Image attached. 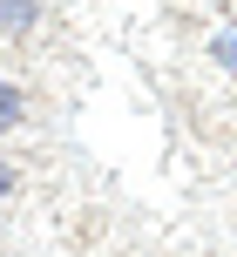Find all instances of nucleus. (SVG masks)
Returning <instances> with one entry per match:
<instances>
[{"instance_id": "f257e3e1", "label": "nucleus", "mask_w": 237, "mask_h": 257, "mask_svg": "<svg viewBox=\"0 0 237 257\" xmlns=\"http://www.w3.org/2000/svg\"><path fill=\"white\" fill-rule=\"evenodd\" d=\"M34 21H41V0H0V41H27Z\"/></svg>"}, {"instance_id": "f03ea898", "label": "nucleus", "mask_w": 237, "mask_h": 257, "mask_svg": "<svg viewBox=\"0 0 237 257\" xmlns=\"http://www.w3.org/2000/svg\"><path fill=\"white\" fill-rule=\"evenodd\" d=\"M21 122H27V88L0 75V136H7V128H21Z\"/></svg>"}, {"instance_id": "7ed1b4c3", "label": "nucleus", "mask_w": 237, "mask_h": 257, "mask_svg": "<svg viewBox=\"0 0 237 257\" xmlns=\"http://www.w3.org/2000/svg\"><path fill=\"white\" fill-rule=\"evenodd\" d=\"M210 54H217V61H224V68H230V75H237V27H224V34H217V41H210Z\"/></svg>"}, {"instance_id": "20e7f679", "label": "nucleus", "mask_w": 237, "mask_h": 257, "mask_svg": "<svg viewBox=\"0 0 237 257\" xmlns=\"http://www.w3.org/2000/svg\"><path fill=\"white\" fill-rule=\"evenodd\" d=\"M14 183H21V169H14L7 156H0V203H7V196H14Z\"/></svg>"}]
</instances>
